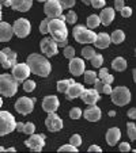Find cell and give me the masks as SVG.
Segmentation results:
<instances>
[{"label":"cell","mask_w":136,"mask_h":153,"mask_svg":"<svg viewBox=\"0 0 136 153\" xmlns=\"http://www.w3.org/2000/svg\"><path fill=\"white\" fill-rule=\"evenodd\" d=\"M26 64L29 65L30 72L37 75V76H41V77L49 76L50 71H52V65H50L49 60H48L45 56L37 54V53L30 54L29 57H27Z\"/></svg>","instance_id":"cell-1"},{"label":"cell","mask_w":136,"mask_h":153,"mask_svg":"<svg viewBox=\"0 0 136 153\" xmlns=\"http://www.w3.org/2000/svg\"><path fill=\"white\" fill-rule=\"evenodd\" d=\"M18 85H19V81L12 75H8V73L0 75V95L11 98L18 92Z\"/></svg>","instance_id":"cell-2"},{"label":"cell","mask_w":136,"mask_h":153,"mask_svg":"<svg viewBox=\"0 0 136 153\" xmlns=\"http://www.w3.org/2000/svg\"><path fill=\"white\" fill-rule=\"evenodd\" d=\"M48 33L52 35L55 41H63L68 38V30L64 20H60L59 18L49 19L48 22Z\"/></svg>","instance_id":"cell-3"},{"label":"cell","mask_w":136,"mask_h":153,"mask_svg":"<svg viewBox=\"0 0 136 153\" xmlns=\"http://www.w3.org/2000/svg\"><path fill=\"white\" fill-rule=\"evenodd\" d=\"M110 96H112V102L116 106H127L131 102V91L124 85H119L116 88H112Z\"/></svg>","instance_id":"cell-4"},{"label":"cell","mask_w":136,"mask_h":153,"mask_svg":"<svg viewBox=\"0 0 136 153\" xmlns=\"http://www.w3.org/2000/svg\"><path fill=\"white\" fill-rule=\"evenodd\" d=\"M74 38L79 43H94L97 34L93 30L87 29L86 26H75L72 30Z\"/></svg>","instance_id":"cell-5"},{"label":"cell","mask_w":136,"mask_h":153,"mask_svg":"<svg viewBox=\"0 0 136 153\" xmlns=\"http://www.w3.org/2000/svg\"><path fill=\"white\" fill-rule=\"evenodd\" d=\"M15 117L8 111H0V136H7L15 130Z\"/></svg>","instance_id":"cell-6"},{"label":"cell","mask_w":136,"mask_h":153,"mask_svg":"<svg viewBox=\"0 0 136 153\" xmlns=\"http://www.w3.org/2000/svg\"><path fill=\"white\" fill-rule=\"evenodd\" d=\"M30 30H32V25L25 18L17 19L14 22V26H12V31L18 38H26L30 34Z\"/></svg>","instance_id":"cell-7"},{"label":"cell","mask_w":136,"mask_h":153,"mask_svg":"<svg viewBox=\"0 0 136 153\" xmlns=\"http://www.w3.org/2000/svg\"><path fill=\"white\" fill-rule=\"evenodd\" d=\"M35 104V98H26V96H22L15 102V110L18 111L22 115H27L33 111Z\"/></svg>","instance_id":"cell-8"},{"label":"cell","mask_w":136,"mask_h":153,"mask_svg":"<svg viewBox=\"0 0 136 153\" xmlns=\"http://www.w3.org/2000/svg\"><path fill=\"white\" fill-rule=\"evenodd\" d=\"M40 46H41V52L45 54V57H53V56H56L59 52L57 43H56V41L53 39L52 37L42 38L40 42Z\"/></svg>","instance_id":"cell-9"},{"label":"cell","mask_w":136,"mask_h":153,"mask_svg":"<svg viewBox=\"0 0 136 153\" xmlns=\"http://www.w3.org/2000/svg\"><path fill=\"white\" fill-rule=\"evenodd\" d=\"M44 12L47 14V18L49 19L59 18L63 14V7L60 6L59 0H47L45 6H44Z\"/></svg>","instance_id":"cell-10"},{"label":"cell","mask_w":136,"mask_h":153,"mask_svg":"<svg viewBox=\"0 0 136 153\" xmlns=\"http://www.w3.org/2000/svg\"><path fill=\"white\" fill-rule=\"evenodd\" d=\"M26 146L33 152H41L45 146V136L44 134H30V137L26 140Z\"/></svg>","instance_id":"cell-11"},{"label":"cell","mask_w":136,"mask_h":153,"mask_svg":"<svg viewBox=\"0 0 136 153\" xmlns=\"http://www.w3.org/2000/svg\"><path fill=\"white\" fill-rule=\"evenodd\" d=\"M12 69V73L11 75L14 76L15 79H17L19 83H22V81H25L27 77L30 76V68H29V65L27 64H25V62H22V64H15L14 67L11 68Z\"/></svg>","instance_id":"cell-12"},{"label":"cell","mask_w":136,"mask_h":153,"mask_svg":"<svg viewBox=\"0 0 136 153\" xmlns=\"http://www.w3.org/2000/svg\"><path fill=\"white\" fill-rule=\"evenodd\" d=\"M45 125H47V129L52 133H56V131H60L63 129V119L55 113H48L47 121H45Z\"/></svg>","instance_id":"cell-13"},{"label":"cell","mask_w":136,"mask_h":153,"mask_svg":"<svg viewBox=\"0 0 136 153\" xmlns=\"http://www.w3.org/2000/svg\"><path fill=\"white\" fill-rule=\"evenodd\" d=\"M59 106H60V100L56 95H49L45 96L42 100V110L47 113H55L57 111Z\"/></svg>","instance_id":"cell-14"},{"label":"cell","mask_w":136,"mask_h":153,"mask_svg":"<svg viewBox=\"0 0 136 153\" xmlns=\"http://www.w3.org/2000/svg\"><path fill=\"white\" fill-rule=\"evenodd\" d=\"M82 98V100L86 104H89V106H91V104H97V102L101 99V96H99V94L95 90H86V88H83V91L80 92V95H79Z\"/></svg>","instance_id":"cell-15"},{"label":"cell","mask_w":136,"mask_h":153,"mask_svg":"<svg viewBox=\"0 0 136 153\" xmlns=\"http://www.w3.org/2000/svg\"><path fill=\"white\" fill-rule=\"evenodd\" d=\"M68 69H70L71 75L75 76V77L82 76V75H83V72H84V61L82 60V58H78V57L71 58Z\"/></svg>","instance_id":"cell-16"},{"label":"cell","mask_w":136,"mask_h":153,"mask_svg":"<svg viewBox=\"0 0 136 153\" xmlns=\"http://www.w3.org/2000/svg\"><path fill=\"white\" fill-rule=\"evenodd\" d=\"M82 114H83L84 118H86L89 122H97V121H99V119L102 118L101 108H99L98 106H95V104L89 106V108H86V111L82 113Z\"/></svg>","instance_id":"cell-17"},{"label":"cell","mask_w":136,"mask_h":153,"mask_svg":"<svg viewBox=\"0 0 136 153\" xmlns=\"http://www.w3.org/2000/svg\"><path fill=\"white\" fill-rule=\"evenodd\" d=\"M83 88L84 87L82 85V84H79V83H71L70 85H68V88L65 90V95H67V99L68 100H74V99H76V98H79V95H80V92L83 91Z\"/></svg>","instance_id":"cell-18"},{"label":"cell","mask_w":136,"mask_h":153,"mask_svg":"<svg viewBox=\"0 0 136 153\" xmlns=\"http://www.w3.org/2000/svg\"><path fill=\"white\" fill-rule=\"evenodd\" d=\"M12 35H14V31H12L11 25L0 20V42H8Z\"/></svg>","instance_id":"cell-19"},{"label":"cell","mask_w":136,"mask_h":153,"mask_svg":"<svg viewBox=\"0 0 136 153\" xmlns=\"http://www.w3.org/2000/svg\"><path fill=\"white\" fill-rule=\"evenodd\" d=\"M121 138V131L119 127H110L106 133V142L109 146H114Z\"/></svg>","instance_id":"cell-20"},{"label":"cell","mask_w":136,"mask_h":153,"mask_svg":"<svg viewBox=\"0 0 136 153\" xmlns=\"http://www.w3.org/2000/svg\"><path fill=\"white\" fill-rule=\"evenodd\" d=\"M33 6V0H11V4L10 7L14 8L15 11L19 12H26L32 8Z\"/></svg>","instance_id":"cell-21"},{"label":"cell","mask_w":136,"mask_h":153,"mask_svg":"<svg viewBox=\"0 0 136 153\" xmlns=\"http://www.w3.org/2000/svg\"><path fill=\"white\" fill-rule=\"evenodd\" d=\"M3 52L6 53V57L7 58H6V61H4L3 64H0V65H2L3 68H6V69H8V68H12L15 64H17V57H18L17 53L12 52L10 48H4Z\"/></svg>","instance_id":"cell-22"},{"label":"cell","mask_w":136,"mask_h":153,"mask_svg":"<svg viewBox=\"0 0 136 153\" xmlns=\"http://www.w3.org/2000/svg\"><path fill=\"white\" fill-rule=\"evenodd\" d=\"M98 16H99V20H101V23L104 25V26H109V25L113 22L114 16H116V12H114L113 8H104L101 11V15H98Z\"/></svg>","instance_id":"cell-23"},{"label":"cell","mask_w":136,"mask_h":153,"mask_svg":"<svg viewBox=\"0 0 136 153\" xmlns=\"http://www.w3.org/2000/svg\"><path fill=\"white\" fill-rule=\"evenodd\" d=\"M94 45L99 49H106L110 45V35L106 34V33H99L97 34L95 41H94Z\"/></svg>","instance_id":"cell-24"},{"label":"cell","mask_w":136,"mask_h":153,"mask_svg":"<svg viewBox=\"0 0 136 153\" xmlns=\"http://www.w3.org/2000/svg\"><path fill=\"white\" fill-rule=\"evenodd\" d=\"M112 68L117 72H122L127 69V60L122 57H116L112 61Z\"/></svg>","instance_id":"cell-25"},{"label":"cell","mask_w":136,"mask_h":153,"mask_svg":"<svg viewBox=\"0 0 136 153\" xmlns=\"http://www.w3.org/2000/svg\"><path fill=\"white\" fill-rule=\"evenodd\" d=\"M124 39H125V34L122 30H114V31L112 33V35H110V42L116 43V45L122 43Z\"/></svg>","instance_id":"cell-26"},{"label":"cell","mask_w":136,"mask_h":153,"mask_svg":"<svg viewBox=\"0 0 136 153\" xmlns=\"http://www.w3.org/2000/svg\"><path fill=\"white\" fill-rule=\"evenodd\" d=\"M99 25H101V20H99V16L98 15H90V16H87V27H89L90 30L95 29V27H98Z\"/></svg>","instance_id":"cell-27"},{"label":"cell","mask_w":136,"mask_h":153,"mask_svg":"<svg viewBox=\"0 0 136 153\" xmlns=\"http://www.w3.org/2000/svg\"><path fill=\"white\" fill-rule=\"evenodd\" d=\"M83 75H84L83 76V77H84V83L90 84V85H91V84H94V81L98 79V75H97L94 71H84Z\"/></svg>","instance_id":"cell-28"},{"label":"cell","mask_w":136,"mask_h":153,"mask_svg":"<svg viewBox=\"0 0 136 153\" xmlns=\"http://www.w3.org/2000/svg\"><path fill=\"white\" fill-rule=\"evenodd\" d=\"M74 79H68V80H60V81H57V85H56V88H57V91L59 92H61V94H64L65 92V90L68 88V85H70L71 83H74Z\"/></svg>","instance_id":"cell-29"},{"label":"cell","mask_w":136,"mask_h":153,"mask_svg":"<svg viewBox=\"0 0 136 153\" xmlns=\"http://www.w3.org/2000/svg\"><path fill=\"white\" fill-rule=\"evenodd\" d=\"M127 131H128V137H129L131 141H135L136 140V125L135 122H128L127 123Z\"/></svg>","instance_id":"cell-30"},{"label":"cell","mask_w":136,"mask_h":153,"mask_svg":"<svg viewBox=\"0 0 136 153\" xmlns=\"http://www.w3.org/2000/svg\"><path fill=\"white\" fill-rule=\"evenodd\" d=\"M94 54H95V50L91 46H84L83 49H82V56H83V58H86V60H90Z\"/></svg>","instance_id":"cell-31"},{"label":"cell","mask_w":136,"mask_h":153,"mask_svg":"<svg viewBox=\"0 0 136 153\" xmlns=\"http://www.w3.org/2000/svg\"><path fill=\"white\" fill-rule=\"evenodd\" d=\"M90 60H91V64H93L94 68H101V65L104 64V57L101 54H97V53Z\"/></svg>","instance_id":"cell-32"},{"label":"cell","mask_w":136,"mask_h":153,"mask_svg":"<svg viewBox=\"0 0 136 153\" xmlns=\"http://www.w3.org/2000/svg\"><path fill=\"white\" fill-rule=\"evenodd\" d=\"M23 83V90L26 91V92H33V91L35 90V87H37V84H35V81H33V80H25V81H22Z\"/></svg>","instance_id":"cell-33"},{"label":"cell","mask_w":136,"mask_h":153,"mask_svg":"<svg viewBox=\"0 0 136 153\" xmlns=\"http://www.w3.org/2000/svg\"><path fill=\"white\" fill-rule=\"evenodd\" d=\"M65 22L68 25H75L78 22V15L75 11H68V14L65 15Z\"/></svg>","instance_id":"cell-34"},{"label":"cell","mask_w":136,"mask_h":153,"mask_svg":"<svg viewBox=\"0 0 136 153\" xmlns=\"http://www.w3.org/2000/svg\"><path fill=\"white\" fill-rule=\"evenodd\" d=\"M57 152H72V153H76L78 152V148L74 146V145H71V144H67V145H63V146L59 148Z\"/></svg>","instance_id":"cell-35"},{"label":"cell","mask_w":136,"mask_h":153,"mask_svg":"<svg viewBox=\"0 0 136 153\" xmlns=\"http://www.w3.org/2000/svg\"><path fill=\"white\" fill-rule=\"evenodd\" d=\"M64 57L68 58V60L74 58L75 57V49H74L72 46H68V45H67V46L64 48Z\"/></svg>","instance_id":"cell-36"},{"label":"cell","mask_w":136,"mask_h":153,"mask_svg":"<svg viewBox=\"0 0 136 153\" xmlns=\"http://www.w3.org/2000/svg\"><path fill=\"white\" fill-rule=\"evenodd\" d=\"M35 131V125L33 123V122H27V123H25V127H23V133L25 134H33Z\"/></svg>","instance_id":"cell-37"},{"label":"cell","mask_w":136,"mask_h":153,"mask_svg":"<svg viewBox=\"0 0 136 153\" xmlns=\"http://www.w3.org/2000/svg\"><path fill=\"white\" fill-rule=\"evenodd\" d=\"M70 144L74 145V146H76V148H79L82 145V137L79 136V134H74V136L70 138Z\"/></svg>","instance_id":"cell-38"},{"label":"cell","mask_w":136,"mask_h":153,"mask_svg":"<svg viewBox=\"0 0 136 153\" xmlns=\"http://www.w3.org/2000/svg\"><path fill=\"white\" fill-rule=\"evenodd\" d=\"M70 117H71V119H79L82 117V110L79 107H74L70 111Z\"/></svg>","instance_id":"cell-39"},{"label":"cell","mask_w":136,"mask_h":153,"mask_svg":"<svg viewBox=\"0 0 136 153\" xmlns=\"http://www.w3.org/2000/svg\"><path fill=\"white\" fill-rule=\"evenodd\" d=\"M59 3L63 7V10H68L75 6V0H59Z\"/></svg>","instance_id":"cell-40"},{"label":"cell","mask_w":136,"mask_h":153,"mask_svg":"<svg viewBox=\"0 0 136 153\" xmlns=\"http://www.w3.org/2000/svg\"><path fill=\"white\" fill-rule=\"evenodd\" d=\"M90 4L94 8H104L105 4H106V0H90Z\"/></svg>","instance_id":"cell-41"},{"label":"cell","mask_w":136,"mask_h":153,"mask_svg":"<svg viewBox=\"0 0 136 153\" xmlns=\"http://www.w3.org/2000/svg\"><path fill=\"white\" fill-rule=\"evenodd\" d=\"M48 22H49V18L44 19L40 25V31H41V34H44V35L48 34Z\"/></svg>","instance_id":"cell-42"},{"label":"cell","mask_w":136,"mask_h":153,"mask_svg":"<svg viewBox=\"0 0 136 153\" xmlns=\"http://www.w3.org/2000/svg\"><path fill=\"white\" fill-rule=\"evenodd\" d=\"M120 14H121L122 18H129L131 15H132V8H131V7L124 6L121 10H120Z\"/></svg>","instance_id":"cell-43"},{"label":"cell","mask_w":136,"mask_h":153,"mask_svg":"<svg viewBox=\"0 0 136 153\" xmlns=\"http://www.w3.org/2000/svg\"><path fill=\"white\" fill-rule=\"evenodd\" d=\"M102 87H104V83H102V80H99V79H97L95 81H94V90L97 91V92L101 95L102 94Z\"/></svg>","instance_id":"cell-44"},{"label":"cell","mask_w":136,"mask_h":153,"mask_svg":"<svg viewBox=\"0 0 136 153\" xmlns=\"http://www.w3.org/2000/svg\"><path fill=\"white\" fill-rule=\"evenodd\" d=\"M119 149H120V152H122V153H125V152H129V150H131V145L128 144V142L122 141L121 144L119 145Z\"/></svg>","instance_id":"cell-45"},{"label":"cell","mask_w":136,"mask_h":153,"mask_svg":"<svg viewBox=\"0 0 136 153\" xmlns=\"http://www.w3.org/2000/svg\"><path fill=\"white\" fill-rule=\"evenodd\" d=\"M87 152L101 153V152H102V149H101V146H98V145H91V146H89V149H87Z\"/></svg>","instance_id":"cell-46"},{"label":"cell","mask_w":136,"mask_h":153,"mask_svg":"<svg viewBox=\"0 0 136 153\" xmlns=\"http://www.w3.org/2000/svg\"><path fill=\"white\" fill-rule=\"evenodd\" d=\"M110 92H112V84H104V87H102V94L110 95Z\"/></svg>","instance_id":"cell-47"},{"label":"cell","mask_w":136,"mask_h":153,"mask_svg":"<svg viewBox=\"0 0 136 153\" xmlns=\"http://www.w3.org/2000/svg\"><path fill=\"white\" fill-rule=\"evenodd\" d=\"M113 80H114V77H113L112 75H109V73H107V75L102 79V83H104V84H112Z\"/></svg>","instance_id":"cell-48"},{"label":"cell","mask_w":136,"mask_h":153,"mask_svg":"<svg viewBox=\"0 0 136 153\" xmlns=\"http://www.w3.org/2000/svg\"><path fill=\"white\" fill-rule=\"evenodd\" d=\"M124 7V0H114V10L120 11Z\"/></svg>","instance_id":"cell-49"},{"label":"cell","mask_w":136,"mask_h":153,"mask_svg":"<svg viewBox=\"0 0 136 153\" xmlns=\"http://www.w3.org/2000/svg\"><path fill=\"white\" fill-rule=\"evenodd\" d=\"M23 127H25L23 122H17V123H15V130L19 131V133H23Z\"/></svg>","instance_id":"cell-50"},{"label":"cell","mask_w":136,"mask_h":153,"mask_svg":"<svg viewBox=\"0 0 136 153\" xmlns=\"http://www.w3.org/2000/svg\"><path fill=\"white\" fill-rule=\"evenodd\" d=\"M107 73H109V71H107L106 68H101V71H99V73H98V79H99V80H102V79L107 75Z\"/></svg>","instance_id":"cell-51"},{"label":"cell","mask_w":136,"mask_h":153,"mask_svg":"<svg viewBox=\"0 0 136 153\" xmlns=\"http://www.w3.org/2000/svg\"><path fill=\"white\" fill-rule=\"evenodd\" d=\"M128 117H129V119H135L136 118V108L135 107H132V108L128 110Z\"/></svg>","instance_id":"cell-52"},{"label":"cell","mask_w":136,"mask_h":153,"mask_svg":"<svg viewBox=\"0 0 136 153\" xmlns=\"http://www.w3.org/2000/svg\"><path fill=\"white\" fill-rule=\"evenodd\" d=\"M56 43H57V48H65L68 45V38L63 41H56Z\"/></svg>","instance_id":"cell-53"},{"label":"cell","mask_w":136,"mask_h":153,"mask_svg":"<svg viewBox=\"0 0 136 153\" xmlns=\"http://www.w3.org/2000/svg\"><path fill=\"white\" fill-rule=\"evenodd\" d=\"M6 53L3 52V50H0V64H3L4 61H6Z\"/></svg>","instance_id":"cell-54"},{"label":"cell","mask_w":136,"mask_h":153,"mask_svg":"<svg viewBox=\"0 0 136 153\" xmlns=\"http://www.w3.org/2000/svg\"><path fill=\"white\" fill-rule=\"evenodd\" d=\"M0 4H3V6H6V7H10L11 0H0Z\"/></svg>","instance_id":"cell-55"},{"label":"cell","mask_w":136,"mask_h":153,"mask_svg":"<svg viewBox=\"0 0 136 153\" xmlns=\"http://www.w3.org/2000/svg\"><path fill=\"white\" fill-rule=\"evenodd\" d=\"M6 152H11V153H14V152H17V149H15V148H8V149H6Z\"/></svg>","instance_id":"cell-56"},{"label":"cell","mask_w":136,"mask_h":153,"mask_svg":"<svg viewBox=\"0 0 136 153\" xmlns=\"http://www.w3.org/2000/svg\"><path fill=\"white\" fill-rule=\"evenodd\" d=\"M114 115H116V111H109V117H114Z\"/></svg>","instance_id":"cell-57"},{"label":"cell","mask_w":136,"mask_h":153,"mask_svg":"<svg viewBox=\"0 0 136 153\" xmlns=\"http://www.w3.org/2000/svg\"><path fill=\"white\" fill-rule=\"evenodd\" d=\"M135 75H136V71H135V69H133V71H132V76H133V81H136V76H135Z\"/></svg>","instance_id":"cell-58"},{"label":"cell","mask_w":136,"mask_h":153,"mask_svg":"<svg viewBox=\"0 0 136 153\" xmlns=\"http://www.w3.org/2000/svg\"><path fill=\"white\" fill-rule=\"evenodd\" d=\"M83 3L87 4V6H90V0H83Z\"/></svg>","instance_id":"cell-59"},{"label":"cell","mask_w":136,"mask_h":153,"mask_svg":"<svg viewBox=\"0 0 136 153\" xmlns=\"http://www.w3.org/2000/svg\"><path fill=\"white\" fill-rule=\"evenodd\" d=\"M2 106H3V99H2V96H0V108H2Z\"/></svg>","instance_id":"cell-60"},{"label":"cell","mask_w":136,"mask_h":153,"mask_svg":"<svg viewBox=\"0 0 136 153\" xmlns=\"http://www.w3.org/2000/svg\"><path fill=\"white\" fill-rule=\"evenodd\" d=\"M2 18H3V15H2V4H0V20H2Z\"/></svg>","instance_id":"cell-61"},{"label":"cell","mask_w":136,"mask_h":153,"mask_svg":"<svg viewBox=\"0 0 136 153\" xmlns=\"http://www.w3.org/2000/svg\"><path fill=\"white\" fill-rule=\"evenodd\" d=\"M0 152H6V149H4L3 146H0Z\"/></svg>","instance_id":"cell-62"},{"label":"cell","mask_w":136,"mask_h":153,"mask_svg":"<svg viewBox=\"0 0 136 153\" xmlns=\"http://www.w3.org/2000/svg\"><path fill=\"white\" fill-rule=\"evenodd\" d=\"M37 1H41V3H45V1H47V0H37Z\"/></svg>","instance_id":"cell-63"}]
</instances>
